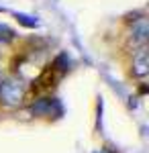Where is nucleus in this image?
Masks as SVG:
<instances>
[{
	"mask_svg": "<svg viewBox=\"0 0 149 153\" xmlns=\"http://www.w3.org/2000/svg\"><path fill=\"white\" fill-rule=\"evenodd\" d=\"M25 82L19 78H6L0 82V102L6 106H19L25 100Z\"/></svg>",
	"mask_w": 149,
	"mask_h": 153,
	"instance_id": "f257e3e1",
	"label": "nucleus"
},
{
	"mask_svg": "<svg viewBox=\"0 0 149 153\" xmlns=\"http://www.w3.org/2000/svg\"><path fill=\"white\" fill-rule=\"evenodd\" d=\"M149 71V59H147V49L141 47L133 55V76L135 78H145Z\"/></svg>",
	"mask_w": 149,
	"mask_h": 153,
	"instance_id": "f03ea898",
	"label": "nucleus"
},
{
	"mask_svg": "<svg viewBox=\"0 0 149 153\" xmlns=\"http://www.w3.org/2000/svg\"><path fill=\"white\" fill-rule=\"evenodd\" d=\"M131 33H133V39H135L137 43H145V41H147V35H149L147 19H145V16L137 19V21L133 23V29H131Z\"/></svg>",
	"mask_w": 149,
	"mask_h": 153,
	"instance_id": "7ed1b4c3",
	"label": "nucleus"
},
{
	"mask_svg": "<svg viewBox=\"0 0 149 153\" xmlns=\"http://www.w3.org/2000/svg\"><path fill=\"white\" fill-rule=\"evenodd\" d=\"M14 39V31L8 29L6 25H0V43H8Z\"/></svg>",
	"mask_w": 149,
	"mask_h": 153,
	"instance_id": "20e7f679",
	"label": "nucleus"
}]
</instances>
